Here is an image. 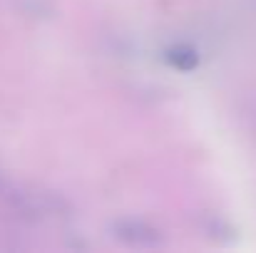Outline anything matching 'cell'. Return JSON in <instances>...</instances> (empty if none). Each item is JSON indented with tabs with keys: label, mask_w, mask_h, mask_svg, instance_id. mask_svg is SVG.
<instances>
[{
	"label": "cell",
	"mask_w": 256,
	"mask_h": 253,
	"mask_svg": "<svg viewBox=\"0 0 256 253\" xmlns=\"http://www.w3.org/2000/svg\"><path fill=\"white\" fill-rule=\"evenodd\" d=\"M112 231L120 241H124L130 246H140V249H152V246H160L164 241L160 229H154L147 221H137V219H122L114 224Z\"/></svg>",
	"instance_id": "cell-1"
},
{
	"label": "cell",
	"mask_w": 256,
	"mask_h": 253,
	"mask_svg": "<svg viewBox=\"0 0 256 253\" xmlns=\"http://www.w3.org/2000/svg\"><path fill=\"white\" fill-rule=\"evenodd\" d=\"M167 60H170L176 70H192V67L199 62L196 52H194V50H189V47H184V45L172 47L170 52H167Z\"/></svg>",
	"instance_id": "cell-2"
}]
</instances>
